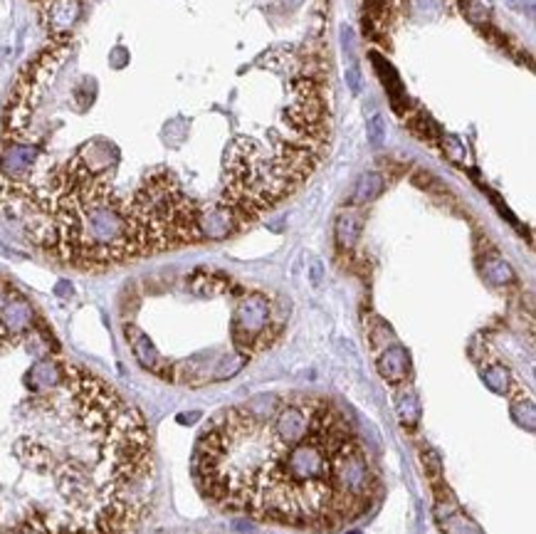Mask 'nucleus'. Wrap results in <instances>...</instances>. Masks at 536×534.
<instances>
[{
    "label": "nucleus",
    "instance_id": "6e6552de",
    "mask_svg": "<svg viewBox=\"0 0 536 534\" xmlns=\"http://www.w3.org/2000/svg\"><path fill=\"white\" fill-rule=\"evenodd\" d=\"M443 529L448 534H482L477 524L469 522V519L462 517V514H455V517H450L448 522L443 524Z\"/></svg>",
    "mask_w": 536,
    "mask_h": 534
},
{
    "label": "nucleus",
    "instance_id": "f257e3e1",
    "mask_svg": "<svg viewBox=\"0 0 536 534\" xmlns=\"http://www.w3.org/2000/svg\"><path fill=\"white\" fill-rule=\"evenodd\" d=\"M156 490L144 413L0 275V534H124Z\"/></svg>",
    "mask_w": 536,
    "mask_h": 534
},
{
    "label": "nucleus",
    "instance_id": "423d86ee",
    "mask_svg": "<svg viewBox=\"0 0 536 534\" xmlns=\"http://www.w3.org/2000/svg\"><path fill=\"white\" fill-rule=\"evenodd\" d=\"M482 275L487 280H490L492 285H507L514 280V273H511V267L507 265L504 260H502L500 255H490V257H484L482 262Z\"/></svg>",
    "mask_w": 536,
    "mask_h": 534
},
{
    "label": "nucleus",
    "instance_id": "9b49d317",
    "mask_svg": "<svg viewBox=\"0 0 536 534\" xmlns=\"http://www.w3.org/2000/svg\"><path fill=\"white\" fill-rule=\"evenodd\" d=\"M346 77H349V84H351V92H359V69H356V64L354 67L346 72Z\"/></svg>",
    "mask_w": 536,
    "mask_h": 534
},
{
    "label": "nucleus",
    "instance_id": "20e7f679",
    "mask_svg": "<svg viewBox=\"0 0 536 534\" xmlns=\"http://www.w3.org/2000/svg\"><path fill=\"white\" fill-rule=\"evenodd\" d=\"M385 189V181L380 173L376 171H369L356 181V189H354V196H351V203H369V200L378 198Z\"/></svg>",
    "mask_w": 536,
    "mask_h": 534
},
{
    "label": "nucleus",
    "instance_id": "0eeeda50",
    "mask_svg": "<svg viewBox=\"0 0 536 534\" xmlns=\"http://www.w3.org/2000/svg\"><path fill=\"white\" fill-rule=\"evenodd\" d=\"M482 378H484V383L492 388L495 393H502L504 396L507 391H509V371H507L502 364H492V367H487L482 371Z\"/></svg>",
    "mask_w": 536,
    "mask_h": 534
},
{
    "label": "nucleus",
    "instance_id": "39448f33",
    "mask_svg": "<svg viewBox=\"0 0 536 534\" xmlns=\"http://www.w3.org/2000/svg\"><path fill=\"white\" fill-rule=\"evenodd\" d=\"M361 235V218L356 213H341L336 220V240L341 247H354Z\"/></svg>",
    "mask_w": 536,
    "mask_h": 534
},
{
    "label": "nucleus",
    "instance_id": "1a4fd4ad",
    "mask_svg": "<svg viewBox=\"0 0 536 534\" xmlns=\"http://www.w3.org/2000/svg\"><path fill=\"white\" fill-rule=\"evenodd\" d=\"M369 139H371V144H373V146H380V144H383V139H385V121H383V116H380V114H371V119H369Z\"/></svg>",
    "mask_w": 536,
    "mask_h": 534
},
{
    "label": "nucleus",
    "instance_id": "f03ea898",
    "mask_svg": "<svg viewBox=\"0 0 536 534\" xmlns=\"http://www.w3.org/2000/svg\"><path fill=\"white\" fill-rule=\"evenodd\" d=\"M191 470L215 507L309 532L364 517L383 490L349 413L309 393L255 396L210 416Z\"/></svg>",
    "mask_w": 536,
    "mask_h": 534
},
{
    "label": "nucleus",
    "instance_id": "ddd939ff",
    "mask_svg": "<svg viewBox=\"0 0 536 534\" xmlns=\"http://www.w3.org/2000/svg\"><path fill=\"white\" fill-rule=\"evenodd\" d=\"M351 534H359V532H351Z\"/></svg>",
    "mask_w": 536,
    "mask_h": 534
},
{
    "label": "nucleus",
    "instance_id": "7ed1b4c3",
    "mask_svg": "<svg viewBox=\"0 0 536 534\" xmlns=\"http://www.w3.org/2000/svg\"><path fill=\"white\" fill-rule=\"evenodd\" d=\"M378 371L385 381L391 383H401L408 374V354L403 346H391V349H385V354L378 359Z\"/></svg>",
    "mask_w": 536,
    "mask_h": 534
},
{
    "label": "nucleus",
    "instance_id": "9d476101",
    "mask_svg": "<svg viewBox=\"0 0 536 534\" xmlns=\"http://www.w3.org/2000/svg\"><path fill=\"white\" fill-rule=\"evenodd\" d=\"M443 149H445V153L453 158V161H458V163L465 161V146L460 144L458 137H445L443 139Z\"/></svg>",
    "mask_w": 536,
    "mask_h": 534
},
{
    "label": "nucleus",
    "instance_id": "f8f14e48",
    "mask_svg": "<svg viewBox=\"0 0 536 534\" xmlns=\"http://www.w3.org/2000/svg\"><path fill=\"white\" fill-rule=\"evenodd\" d=\"M287 3V8H297V6H302V0H284Z\"/></svg>",
    "mask_w": 536,
    "mask_h": 534
}]
</instances>
